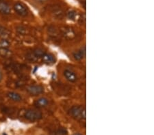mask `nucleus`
Masks as SVG:
<instances>
[{
  "label": "nucleus",
  "instance_id": "nucleus-1",
  "mask_svg": "<svg viewBox=\"0 0 154 135\" xmlns=\"http://www.w3.org/2000/svg\"><path fill=\"white\" fill-rule=\"evenodd\" d=\"M71 115L74 118L77 120H85L86 119V109L81 106H73L71 108Z\"/></svg>",
  "mask_w": 154,
  "mask_h": 135
},
{
  "label": "nucleus",
  "instance_id": "nucleus-2",
  "mask_svg": "<svg viewBox=\"0 0 154 135\" xmlns=\"http://www.w3.org/2000/svg\"><path fill=\"white\" fill-rule=\"evenodd\" d=\"M24 117L30 121H36L42 118V113L38 110L29 109L25 112Z\"/></svg>",
  "mask_w": 154,
  "mask_h": 135
},
{
  "label": "nucleus",
  "instance_id": "nucleus-3",
  "mask_svg": "<svg viewBox=\"0 0 154 135\" xmlns=\"http://www.w3.org/2000/svg\"><path fill=\"white\" fill-rule=\"evenodd\" d=\"M14 10L16 13L21 16H26L28 14V7L24 4L17 2L14 5Z\"/></svg>",
  "mask_w": 154,
  "mask_h": 135
},
{
  "label": "nucleus",
  "instance_id": "nucleus-4",
  "mask_svg": "<svg viewBox=\"0 0 154 135\" xmlns=\"http://www.w3.org/2000/svg\"><path fill=\"white\" fill-rule=\"evenodd\" d=\"M27 91L31 95L38 96L43 93L44 91V88L40 85H30L27 87Z\"/></svg>",
  "mask_w": 154,
  "mask_h": 135
},
{
  "label": "nucleus",
  "instance_id": "nucleus-5",
  "mask_svg": "<svg viewBox=\"0 0 154 135\" xmlns=\"http://www.w3.org/2000/svg\"><path fill=\"white\" fill-rule=\"evenodd\" d=\"M64 75H65L66 79L69 82H71V83H74V82L77 81V75H75V73L74 72L70 70H65V72H64Z\"/></svg>",
  "mask_w": 154,
  "mask_h": 135
},
{
  "label": "nucleus",
  "instance_id": "nucleus-6",
  "mask_svg": "<svg viewBox=\"0 0 154 135\" xmlns=\"http://www.w3.org/2000/svg\"><path fill=\"white\" fill-rule=\"evenodd\" d=\"M43 61L47 64H53L55 63L54 55L51 53H45L42 57Z\"/></svg>",
  "mask_w": 154,
  "mask_h": 135
},
{
  "label": "nucleus",
  "instance_id": "nucleus-7",
  "mask_svg": "<svg viewBox=\"0 0 154 135\" xmlns=\"http://www.w3.org/2000/svg\"><path fill=\"white\" fill-rule=\"evenodd\" d=\"M11 12L10 6L6 2L0 1V12L3 14H9Z\"/></svg>",
  "mask_w": 154,
  "mask_h": 135
},
{
  "label": "nucleus",
  "instance_id": "nucleus-8",
  "mask_svg": "<svg viewBox=\"0 0 154 135\" xmlns=\"http://www.w3.org/2000/svg\"><path fill=\"white\" fill-rule=\"evenodd\" d=\"M7 96L9 99H10L14 102H21L22 100V97L21 96L20 94L18 93H16V92H14V91L8 92V93L7 94Z\"/></svg>",
  "mask_w": 154,
  "mask_h": 135
},
{
  "label": "nucleus",
  "instance_id": "nucleus-9",
  "mask_svg": "<svg viewBox=\"0 0 154 135\" xmlns=\"http://www.w3.org/2000/svg\"><path fill=\"white\" fill-rule=\"evenodd\" d=\"M49 100L46 98H40L36 100L34 102V105L38 108H43L48 105Z\"/></svg>",
  "mask_w": 154,
  "mask_h": 135
},
{
  "label": "nucleus",
  "instance_id": "nucleus-10",
  "mask_svg": "<svg viewBox=\"0 0 154 135\" xmlns=\"http://www.w3.org/2000/svg\"><path fill=\"white\" fill-rule=\"evenodd\" d=\"M10 36V33L8 30L3 27H0V37L3 39H6Z\"/></svg>",
  "mask_w": 154,
  "mask_h": 135
},
{
  "label": "nucleus",
  "instance_id": "nucleus-11",
  "mask_svg": "<svg viewBox=\"0 0 154 135\" xmlns=\"http://www.w3.org/2000/svg\"><path fill=\"white\" fill-rule=\"evenodd\" d=\"M10 46L9 41L6 39H2L0 40V49H7Z\"/></svg>",
  "mask_w": 154,
  "mask_h": 135
},
{
  "label": "nucleus",
  "instance_id": "nucleus-12",
  "mask_svg": "<svg viewBox=\"0 0 154 135\" xmlns=\"http://www.w3.org/2000/svg\"><path fill=\"white\" fill-rule=\"evenodd\" d=\"M84 55H85V49L84 50H80L77 51V53H75L74 54V57L77 60H80V59H82L84 57Z\"/></svg>",
  "mask_w": 154,
  "mask_h": 135
},
{
  "label": "nucleus",
  "instance_id": "nucleus-13",
  "mask_svg": "<svg viewBox=\"0 0 154 135\" xmlns=\"http://www.w3.org/2000/svg\"><path fill=\"white\" fill-rule=\"evenodd\" d=\"M45 54V52L43 51V50L40 49H36L34 51V55L36 56V57H42L43 55Z\"/></svg>",
  "mask_w": 154,
  "mask_h": 135
},
{
  "label": "nucleus",
  "instance_id": "nucleus-14",
  "mask_svg": "<svg viewBox=\"0 0 154 135\" xmlns=\"http://www.w3.org/2000/svg\"><path fill=\"white\" fill-rule=\"evenodd\" d=\"M2 79H3V75H2V73H1V72L0 71V82L1 81V80Z\"/></svg>",
  "mask_w": 154,
  "mask_h": 135
},
{
  "label": "nucleus",
  "instance_id": "nucleus-15",
  "mask_svg": "<svg viewBox=\"0 0 154 135\" xmlns=\"http://www.w3.org/2000/svg\"><path fill=\"white\" fill-rule=\"evenodd\" d=\"M35 1H37V2H40L41 3V2H44L45 1H47V0H35Z\"/></svg>",
  "mask_w": 154,
  "mask_h": 135
},
{
  "label": "nucleus",
  "instance_id": "nucleus-16",
  "mask_svg": "<svg viewBox=\"0 0 154 135\" xmlns=\"http://www.w3.org/2000/svg\"><path fill=\"white\" fill-rule=\"evenodd\" d=\"M73 135H82L81 134H79V133H77V134H74Z\"/></svg>",
  "mask_w": 154,
  "mask_h": 135
},
{
  "label": "nucleus",
  "instance_id": "nucleus-17",
  "mask_svg": "<svg viewBox=\"0 0 154 135\" xmlns=\"http://www.w3.org/2000/svg\"><path fill=\"white\" fill-rule=\"evenodd\" d=\"M0 1H1V0H0Z\"/></svg>",
  "mask_w": 154,
  "mask_h": 135
}]
</instances>
